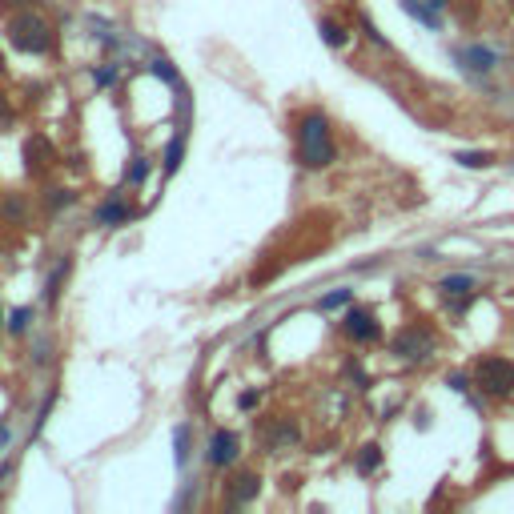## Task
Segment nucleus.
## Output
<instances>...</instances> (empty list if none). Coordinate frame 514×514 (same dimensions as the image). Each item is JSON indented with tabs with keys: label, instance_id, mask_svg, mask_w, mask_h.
Here are the masks:
<instances>
[{
	"label": "nucleus",
	"instance_id": "obj_1",
	"mask_svg": "<svg viewBox=\"0 0 514 514\" xmlns=\"http://www.w3.org/2000/svg\"><path fill=\"white\" fill-rule=\"evenodd\" d=\"M298 157L309 169H326L333 161V137H329V121L322 113H309L302 121V149H298Z\"/></svg>",
	"mask_w": 514,
	"mask_h": 514
},
{
	"label": "nucleus",
	"instance_id": "obj_2",
	"mask_svg": "<svg viewBox=\"0 0 514 514\" xmlns=\"http://www.w3.org/2000/svg\"><path fill=\"white\" fill-rule=\"evenodd\" d=\"M8 41L21 48V52H48L52 32H48V24L41 21L37 12H17V17L8 21Z\"/></svg>",
	"mask_w": 514,
	"mask_h": 514
},
{
	"label": "nucleus",
	"instance_id": "obj_3",
	"mask_svg": "<svg viewBox=\"0 0 514 514\" xmlns=\"http://www.w3.org/2000/svg\"><path fill=\"white\" fill-rule=\"evenodd\" d=\"M474 382H478L486 394H494V398L514 394V362H511V358H482Z\"/></svg>",
	"mask_w": 514,
	"mask_h": 514
},
{
	"label": "nucleus",
	"instance_id": "obj_4",
	"mask_svg": "<svg viewBox=\"0 0 514 514\" xmlns=\"http://www.w3.org/2000/svg\"><path fill=\"white\" fill-rule=\"evenodd\" d=\"M394 353H398V358H406V362H422L426 353H434V333L422 329V326L402 329V333L394 338Z\"/></svg>",
	"mask_w": 514,
	"mask_h": 514
},
{
	"label": "nucleus",
	"instance_id": "obj_5",
	"mask_svg": "<svg viewBox=\"0 0 514 514\" xmlns=\"http://www.w3.org/2000/svg\"><path fill=\"white\" fill-rule=\"evenodd\" d=\"M237 450H241V438H237L234 430H217L209 442V462L213 466H229L237 458Z\"/></svg>",
	"mask_w": 514,
	"mask_h": 514
},
{
	"label": "nucleus",
	"instance_id": "obj_6",
	"mask_svg": "<svg viewBox=\"0 0 514 514\" xmlns=\"http://www.w3.org/2000/svg\"><path fill=\"white\" fill-rule=\"evenodd\" d=\"M342 329L350 333L353 342H374V338H378V322H374L370 309H350L346 322H342Z\"/></svg>",
	"mask_w": 514,
	"mask_h": 514
},
{
	"label": "nucleus",
	"instance_id": "obj_7",
	"mask_svg": "<svg viewBox=\"0 0 514 514\" xmlns=\"http://www.w3.org/2000/svg\"><path fill=\"white\" fill-rule=\"evenodd\" d=\"M52 157H56V149L48 145V137H28V141H24V161H28V169H32V173L48 169V165H52Z\"/></svg>",
	"mask_w": 514,
	"mask_h": 514
},
{
	"label": "nucleus",
	"instance_id": "obj_8",
	"mask_svg": "<svg viewBox=\"0 0 514 514\" xmlns=\"http://www.w3.org/2000/svg\"><path fill=\"white\" fill-rule=\"evenodd\" d=\"M462 65H470L474 72H491L494 65H498V56H494L491 48H466V52H454Z\"/></svg>",
	"mask_w": 514,
	"mask_h": 514
},
{
	"label": "nucleus",
	"instance_id": "obj_9",
	"mask_svg": "<svg viewBox=\"0 0 514 514\" xmlns=\"http://www.w3.org/2000/svg\"><path fill=\"white\" fill-rule=\"evenodd\" d=\"M117 221H129V205L125 201H105L96 209V225H117Z\"/></svg>",
	"mask_w": 514,
	"mask_h": 514
},
{
	"label": "nucleus",
	"instance_id": "obj_10",
	"mask_svg": "<svg viewBox=\"0 0 514 514\" xmlns=\"http://www.w3.org/2000/svg\"><path fill=\"white\" fill-rule=\"evenodd\" d=\"M438 289L454 298V294H470V289H474V281H470L466 274H454V278H442V281H438Z\"/></svg>",
	"mask_w": 514,
	"mask_h": 514
},
{
	"label": "nucleus",
	"instance_id": "obj_11",
	"mask_svg": "<svg viewBox=\"0 0 514 514\" xmlns=\"http://www.w3.org/2000/svg\"><path fill=\"white\" fill-rule=\"evenodd\" d=\"M402 8H406V12H410V17H418L422 24H430V28H438V17H434V8H430V4H426V8H422L418 0H402Z\"/></svg>",
	"mask_w": 514,
	"mask_h": 514
},
{
	"label": "nucleus",
	"instance_id": "obj_12",
	"mask_svg": "<svg viewBox=\"0 0 514 514\" xmlns=\"http://www.w3.org/2000/svg\"><path fill=\"white\" fill-rule=\"evenodd\" d=\"M254 494H257V478L254 474H241V478L234 482V502H249Z\"/></svg>",
	"mask_w": 514,
	"mask_h": 514
},
{
	"label": "nucleus",
	"instance_id": "obj_13",
	"mask_svg": "<svg viewBox=\"0 0 514 514\" xmlns=\"http://www.w3.org/2000/svg\"><path fill=\"white\" fill-rule=\"evenodd\" d=\"M454 161L462 165V169H486V165H494V153H474L470 149V153H458Z\"/></svg>",
	"mask_w": 514,
	"mask_h": 514
},
{
	"label": "nucleus",
	"instance_id": "obj_14",
	"mask_svg": "<svg viewBox=\"0 0 514 514\" xmlns=\"http://www.w3.org/2000/svg\"><path fill=\"white\" fill-rule=\"evenodd\" d=\"M322 41H326L329 48H342V45H346V28L333 24V21H322Z\"/></svg>",
	"mask_w": 514,
	"mask_h": 514
},
{
	"label": "nucleus",
	"instance_id": "obj_15",
	"mask_svg": "<svg viewBox=\"0 0 514 514\" xmlns=\"http://www.w3.org/2000/svg\"><path fill=\"white\" fill-rule=\"evenodd\" d=\"M378 462H382V450H378V446H366V450H362V458H358V470H362V474H370V470H378Z\"/></svg>",
	"mask_w": 514,
	"mask_h": 514
},
{
	"label": "nucleus",
	"instance_id": "obj_16",
	"mask_svg": "<svg viewBox=\"0 0 514 514\" xmlns=\"http://www.w3.org/2000/svg\"><path fill=\"white\" fill-rule=\"evenodd\" d=\"M145 177H149V165H145V157H133V165H129V181H133V185H141Z\"/></svg>",
	"mask_w": 514,
	"mask_h": 514
},
{
	"label": "nucleus",
	"instance_id": "obj_17",
	"mask_svg": "<svg viewBox=\"0 0 514 514\" xmlns=\"http://www.w3.org/2000/svg\"><path fill=\"white\" fill-rule=\"evenodd\" d=\"M346 302H350V289H338V294L322 298V309H338V305H346Z\"/></svg>",
	"mask_w": 514,
	"mask_h": 514
},
{
	"label": "nucleus",
	"instance_id": "obj_18",
	"mask_svg": "<svg viewBox=\"0 0 514 514\" xmlns=\"http://www.w3.org/2000/svg\"><path fill=\"white\" fill-rule=\"evenodd\" d=\"M177 165H181V141H173V145H169V153H165V169H169V173H173Z\"/></svg>",
	"mask_w": 514,
	"mask_h": 514
},
{
	"label": "nucleus",
	"instance_id": "obj_19",
	"mask_svg": "<svg viewBox=\"0 0 514 514\" xmlns=\"http://www.w3.org/2000/svg\"><path fill=\"white\" fill-rule=\"evenodd\" d=\"M28 318H32V313H28V309H17V313H12V318H8V326L17 329V333H21L24 326H28Z\"/></svg>",
	"mask_w": 514,
	"mask_h": 514
},
{
	"label": "nucleus",
	"instance_id": "obj_20",
	"mask_svg": "<svg viewBox=\"0 0 514 514\" xmlns=\"http://www.w3.org/2000/svg\"><path fill=\"white\" fill-rule=\"evenodd\" d=\"M153 72H157V76H161V81H169V85H177V76H173V69H169V65H165V61H157V65H153Z\"/></svg>",
	"mask_w": 514,
	"mask_h": 514
},
{
	"label": "nucleus",
	"instance_id": "obj_21",
	"mask_svg": "<svg viewBox=\"0 0 514 514\" xmlns=\"http://www.w3.org/2000/svg\"><path fill=\"white\" fill-rule=\"evenodd\" d=\"M185 442H189V430L181 426V430H177V462H185Z\"/></svg>",
	"mask_w": 514,
	"mask_h": 514
},
{
	"label": "nucleus",
	"instance_id": "obj_22",
	"mask_svg": "<svg viewBox=\"0 0 514 514\" xmlns=\"http://www.w3.org/2000/svg\"><path fill=\"white\" fill-rule=\"evenodd\" d=\"M96 81H101V85H113V81H117V69H113V72L101 69V72H96Z\"/></svg>",
	"mask_w": 514,
	"mask_h": 514
},
{
	"label": "nucleus",
	"instance_id": "obj_23",
	"mask_svg": "<svg viewBox=\"0 0 514 514\" xmlns=\"http://www.w3.org/2000/svg\"><path fill=\"white\" fill-rule=\"evenodd\" d=\"M8 117H12V113H8V101H4V96H0V129H4V125H8Z\"/></svg>",
	"mask_w": 514,
	"mask_h": 514
},
{
	"label": "nucleus",
	"instance_id": "obj_24",
	"mask_svg": "<svg viewBox=\"0 0 514 514\" xmlns=\"http://www.w3.org/2000/svg\"><path fill=\"white\" fill-rule=\"evenodd\" d=\"M426 4H430V8H434V12H438V8H446V0H426Z\"/></svg>",
	"mask_w": 514,
	"mask_h": 514
},
{
	"label": "nucleus",
	"instance_id": "obj_25",
	"mask_svg": "<svg viewBox=\"0 0 514 514\" xmlns=\"http://www.w3.org/2000/svg\"><path fill=\"white\" fill-rule=\"evenodd\" d=\"M0 438H4V426H0Z\"/></svg>",
	"mask_w": 514,
	"mask_h": 514
},
{
	"label": "nucleus",
	"instance_id": "obj_26",
	"mask_svg": "<svg viewBox=\"0 0 514 514\" xmlns=\"http://www.w3.org/2000/svg\"><path fill=\"white\" fill-rule=\"evenodd\" d=\"M0 69H4V65H0Z\"/></svg>",
	"mask_w": 514,
	"mask_h": 514
}]
</instances>
